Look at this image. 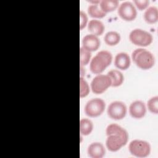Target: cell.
<instances>
[{"label":"cell","mask_w":158,"mask_h":158,"mask_svg":"<svg viewBox=\"0 0 158 158\" xmlns=\"http://www.w3.org/2000/svg\"><path fill=\"white\" fill-rule=\"evenodd\" d=\"M89 93V87L88 82L83 78L80 77V98H84Z\"/></svg>","instance_id":"603a6c76"},{"label":"cell","mask_w":158,"mask_h":158,"mask_svg":"<svg viewBox=\"0 0 158 158\" xmlns=\"http://www.w3.org/2000/svg\"><path fill=\"white\" fill-rule=\"evenodd\" d=\"M127 112L125 104L120 101L111 102L107 107V113L110 118L114 120H121L123 118Z\"/></svg>","instance_id":"ba28073f"},{"label":"cell","mask_w":158,"mask_h":158,"mask_svg":"<svg viewBox=\"0 0 158 158\" xmlns=\"http://www.w3.org/2000/svg\"><path fill=\"white\" fill-rule=\"evenodd\" d=\"M129 113L135 118H141L146 113L145 104L140 100H136L132 102L129 106Z\"/></svg>","instance_id":"30bf717a"},{"label":"cell","mask_w":158,"mask_h":158,"mask_svg":"<svg viewBox=\"0 0 158 158\" xmlns=\"http://www.w3.org/2000/svg\"><path fill=\"white\" fill-rule=\"evenodd\" d=\"M107 75L111 80V86L117 87L120 86L124 80V77L122 73L117 69H112L109 71Z\"/></svg>","instance_id":"9a60e30c"},{"label":"cell","mask_w":158,"mask_h":158,"mask_svg":"<svg viewBox=\"0 0 158 158\" xmlns=\"http://www.w3.org/2000/svg\"><path fill=\"white\" fill-rule=\"evenodd\" d=\"M107 139L106 145L111 152H116L124 146L128 140L127 130L117 123L109 124L106 130Z\"/></svg>","instance_id":"6da1fadb"},{"label":"cell","mask_w":158,"mask_h":158,"mask_svg":"<svg viewBox=\"0 0 158 158\" xmlns=\"http://www.w3.org/2000/svg\"><path fill=\"white\" fill-rule=\"evenodd\" d=\"M112 54L106 50L99 51L91 60L89 69L95 74L101 73L112 62Z\"/></svg>","instance_id":"7a4b0ae2"},{"label":"cell","mask_w":158,"mask_h":158,"mask_svg":"<svg viewBox=\"0 0 158 158\" xmlns=\"http://www.w3.org/2000/svg\"><path fill=\"white\" fill-rule=\"evenodd\" d=\"M128 150L130 154L135 157H146L151 152V145L144 140L133 139L129 143Z\"/></svg>","instance_id":"5b68a950"},{"label":"cell","mask_w":158,"mask_h":158,"mask_svg":"<svg viewBox=\"0 0 158 158\" xmlns=\"http://www.w3.org/2000/svg\"><path fill=\"white\" fill-rule=\"evenodd\" d=\"M88 13L91 17L102 18L106 16V14L104 12L98 4H90L88 7Z\"/></svg>","instance_id":"ffe728a7"},{"label":"cell","mask_w":158,"mask_h":158,"mask_svg":"<svg viewBox=\"0 0 158 158\" xmlns=\"http://www.w3.org/2000/svg\"><path fill=\"white\" fill-rule=\"evenodd\" d=\"M129 39L136 46L143 47L149 46L152 43L153 37L149 32L144 30L135 28L130 31Z\"/></svg>","instance_id":"277c9868"},{"label":"cell","mask_w":158,"mask_h":158,"mask_svg":"<svg viewBox=\"0 0 158 158\" xmlns=\"http://www.w3.org/2000/svg\"><path fill=\"white\" fill-rule=\"evenodd\" d=\"M91 52L83 47L80 49V66L86 65L90 61Z\"/></svg>","instance_id":"44dd1931"},{"label":"cell","mask_w":158,"mask_h":158,"mask_svg":"<svg viewBox=\"0 0 158 158\" xmlns=\"http://www.w3.org/2000/svg\"><path fill=\"white\" fill-rule=\"evenodd\" d=\"M80 29L82 30L86 27V25H87V22H88L87 15L82 10H80Z\"/></svg>","instance_id":"cb8c5ba5"},{"label":"cell","mask_w":158,"mask_h":158,"mask_svg":"<svg viewBox=\"0 0 158 158\" xmlns=\"http://www.w3.org/2000/svg\"><path fill=\"white\" fill-rule=\"evenodd\" d=\"M117 12L118 15L126 21L133 20L137 15L136 7L130 1H123L120 3L118 7Z\"/></svg>","instance_id":"9c48e42d"},{"label":"cell","mask_w":158,"mask_h":158,"mask_svg":"<svg viewBox=\"0 0 158 158\" xmlns=\"http://www.w3.org/2000/svg\"><path fill=\"white\" fill-rule=\"evenodd\" d=\"M87 153L91 158H102L105 156L106 149L101 143L94 142L89 145Z\"/></svg>","instance_id":"7c38bea8"},{"label":"cell","mask_w":158,"mask_h":158,"mask_svg":"<svg viewBox=\"0 0 158 158\" xmlns=\"http://www.w3.org/2000/svg\"><path fill=\"white\" fill-rule=\"evenodd\" d=\"M147 106L150 112L157 114L158 113V96H155L151 98L148 101Z\"/></svg>","instance_id":"7402d4cb"},{"label":"cell","mask_w":158,"mask_h":158,"mask_svg":"<svg viewBox=\"0 0 158 158\" xmlns=\"http://www.w3.org/2000/svg\"><path fill=\"white\" fill-rule=\"evenodd\" d=\"M106 107V102L101 98H93L85 106V113L90 117H96L102 114Z\"/></svg>","instance_id":"8992f818"},{"label":"cell","mask_w":158,"mask_h":158,"mask_svg":"<svg viewBox=\"0 0 158 158\" xmlns=\"http://www.w3.org/2000/svg\"><path fill=\"white\" fill-rule=\"evenodd\" d=\"M120 41V35L115 31H110L106 33L104 41L109 46H115Z\"/></svg>","instance_id":"d6986e66"},{"label":"cell","mask_w":158,"mask_h":158,"mask_svg":"<svg viewBox=\"0 0 158 158\" xmlns=\"http://www.w3.org/2000/svg\"><path fill=\"white\" fill-rule=\"evenodd\" d=\"M93 130V123L88 118H81L80 121V133L81 135H89Z\"/></svg>","instance_id":"e0dca14e"},{"label":"cell","mask_w":158,"mask_h":158,"mask_svg":"<svg viewBox=\"0 0 158 158\" xmlns=\"http://www.w3.org/2000/svg\"><path fill=\"white\" fill-rule=\"evenodd\" d=\"M111 86V80L107 75L98 74L91 82V89L95 94L104 93Z\"/></svg>","instance_id":"52a82bcc"},{"label":"cell","mask_w":158,"mask_h":158,"mask_svg":"<svg viewBox=\"0 0 158 158\" xmlns=\"http://www.w3.org/2000/svg\"><path fill=\"white\" fill-rule=\"evenodd\" d=\"M144 19L149 23H154L158 20V9L155 6H152L146 9L144 13Z\"/></svg>","instance_id":"2e32d148"},{"label":"cell","mask_w":158,"mask_h":158,"mask_svg":"<svg viewBox=\"0 0 158 158\" xmlns=\"http://www.w3.org/2000/svg\"><path fill=\"white\" fill-rule=\"evenodd\" d=\"M88 30L91 34L98 36L102 35L105 30V27L104 23L101 20L93 19L91 20L88 23Z\"/></svg>","instance_id":"5bb4252c"},{"label":"cell","mask_w":158,"mask_h":158,"mask_svg":"<svg viewBox=\"0 0 158 158\" xmlns=\"http://www.w3.org/2000/svg\"><path fill=\"white\" fill-rule=\"evenodd\" d=\"M118 6V1L117 0H102L99 3L100 8L106 14L115 10Z\"/></svg>","instance_id":"ac0fdd59"},{"label":"cell","mask_w":158,"mask_h":158,"mask_svg":"<svg viewBox=\"0 0 158 158\" xmlns=\"http://www.w3.org/2000/svg\"><path fill=\"white\" fill-rule=\"evenodd\" d=\"M101 41L99 38L93 34L85 35L82 40V47L90 52L98 50Z\"/></svg>","instance_id":"8fae6325"},{"label":"cell","mask_w":158,"mask_h":158,"mask_svg":"<svg viewBox=\"0 0 158 158\" xmlns=\"http://www.w3.org/2000/svg\"><path fill=\"white\" fill-rule=\"evenodd\" d=\"M133 2L137 8L141 10L146 9L149 4V0H134Z\"/></svg>","instance_id":"d4e9b609"},{"label":"cell","mask_w":158,"mask_h":158,"mask_svg":"<svg viewBox=\"0 0 158 158\" xmlns=\"http://www.w3.org/2000/svg\"><path fill=\"white\" fill-rule=\"evenodd\" d=\"M114 64L118 69L127 70L131 64V59L129 55L125 52H120L117 54L114 58Z\"/></svg>","instance_id":"4fadbf2b"},{"label":"cell","mask_w":158,"mask_h":158,"mask_svg":"<svg viewBox=\"0 0 158 158\" xmlns=\"http://www.w3.org/2000/svg\"><path fill=\"white\" fill-rule=\"evenodd\" d=\"M131 58L135 64L140 69L147 70L151 69L155 63L154 55L144 48H137L131 54Z\"/></svg>","instance_id":"3957f363"}]
</instances>
